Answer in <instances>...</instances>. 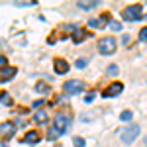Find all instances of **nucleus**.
<instances>
[{
	"label": "nucleus",
	"mask_w": 147,
	"mask_h": 147,
	"mask_svg": "<svg viewBox=\"0 0 147 147\" xmlns=\"http://www.w3.org/2000/svg\"><path fill=\"white\" fill-rule=\"evenodd\" d=\"M98 6V0H82V2H79V8H82V10H92V8H96Z\"/></svg>",
	"instance_id": "nucleus-13"
},
{
	"label": "nucleus",
	"mask_w": 147,
	"mask_h": 147,
	"mask_svg": "<svg viewBox=\"0 0 147 147\" xmlns=\"http://www.w3.org/2000/svg\"><path fill=\"white\" fill-rule=\"evenodd\" d=\"M145 145H147V136H145Z\"/></svg>",
	"instance_id": "nucleus-27"
},
{
	"label": "nucleus",
	"mask_w": 147,
	"mask_h": 147,
	"mask_svg": "<svg viewBox=\"0 0 147 147\" xmlns=\"http://www.w3.org/2000/svg\"><path fill=\"white\" fill-rule=\"evenodd\" d=\"M47 120H49V116H47V112H43V110H37V112L34 114V122L35 124H45Z\"/></svg>",
	"instance_id": "nucleus-12"
},
{
	"label": "nucleus",
	"mask_w": 147,
	"mask_h": 147,
	"mask_svg": "<svg viewBox=\"0 0 147 147\" xmlns=\"http://www.w3.org/2000/svg\"><path fill=\"white\" fill-rule=\"evenodd\" d=\"M110 30H112V32H122V22L112 20V22H110Z\"/></svg>",
	"instance_id": "nucleus-17"
},
{
	"label": "nucleus",
	"mask_w": 147,
	"mask_h": 147,
	"mask_svg": "<svg viewBox=\"0 0 147 147\" xmlns=\"http://www.w3.org/2000/svg\"><path fill=\"white\" fill-rule=\"evenodd\" d=\"M86 63H88L86 59H79V61H77V67H79V69H84V67H86Z\"/></svg>",
	"instance_id": "nucleus-24"
},
{
	"label": "nucleus",
	"mask_w": 147,
	"mask_h": 147,
	"mask_svg": "<svg viewBox=\"0 0 147 147\" xmlns=\"http://www.w3.org/2000/svg\"><path fill=\"white\" fill-rule=\"evenodd\" d=\"M0 147H8V145H6V143H4V141H0Z\"/></svg>",
	"instance_id": "nucleus-26"
},
{
	"label": "nucleus",
	"mask_w": 147,
	"mask_h": 147,
	"mask_svg": "<svg viewBox=\"0 0 147 147\" xmlns=\"http://www.w3.org/2000/svg\"><path fill=\"white\" fill-rule=\"evenodd\" d=\"M116 47H118V43H116L114 37H102L100 41H98V51H100L102 55H112L114 51H116Z\"/></svg>",
	"instance_id": "nucleus-3"
},
{
	"label": "nucleus",
	"mask_w": 147,
	"mask_h": 147,
	"mask_svg": "<svg viewBox=\"0 0 147 147\" xmlns=\"http://www.w3.org/2000/svg\"><path fill=\"white\" fill-rule=\"evenodd\" d=\"M139 39H141L143 43H147V26L141 30V32H139Z\"/></svg>",
	"instance_id": "nucleus-21"
},
{
	"label": "nucleus",
	"mask_w": 147,
	"mask_h": 147,
	"mask_svg": "<svg viewBox=\"0 0 147 147\" xmlns=\"http://www.w3.org/2000/svg\"><path fill=\"white\" fill-rule=\"evenodd\" d=\"M16 134V125L12 124V122H4V124H0V136L2 137H12Z\"/></svg>",
	"instance_id": "nucleus-7"
},
{
	"label": "nucleus",
	"mask_w": 147,
	"mask_h": 147,
	"mask_svg": "<svg viewBox=\"0 0 147 147\" xmlns=\"http://www.w3.org/2000/svg\"><path fill=\"white\" fill-rule=\"evenodd\" d=\"M122 90H124V84H122V82H112L108 88L102 90V96H104V98H112V96H118Z\"/></svg>",
	"instance_id": "nucleus-6"
},
{
	"label": "nucleus",
	"mask_w": 147,
	"mask_h": 147,
	"mask_svg": "<svg viewBox=\"0 0 147 147\" xmlns=\"http://www.w3.org/2000/svg\"><path fill=\"white\" fill-rule=\"evenodd\" d=\"M84 32H82V30H75V34L71 35V39H73V41H75V43H80V41H82V39H84Z\"/></svg>",
	"instance_id": "nucleus-15"
},
{
	"label": "nucleus",
	"mask_w": 147,
	"mask_h": 147,
	"mask_svg": "<svg viewBox=\"0 0 147 147\" xmlns=\"http://www.w3.org/2000/svg\"><path fill=\"white\" fill-rule=\"evenodd\" d=\"M53 67H55L57 75H65V73H69V63L65 61V59H55Z\"/></svg>",
	"instance_id": "nucleus-11"
},
{
	"label": "nucleus",
	"mask_w": 147,
	"mask_h": 147,
	"mask_svg": "<svg viewBox=\"0 0 147 147\" xmlns=\"http://www.w3.org/2000/svg\"><path fill=\"white\" fill-rule=\"evenodd\" d=\"M106 24H110V16L108 14H102L100 18H92L90 22H88V26L90 28H104Z\"/></svg>",
	"instance_id": "nucleus-9"
},
{
	"label": "nucleus",
	"mask_w": 147,
	"mask_h": 147,
	"mask_svg": "<svg viewBox=\"0 0 147 147\" xmlns=\"http://www.w3.org/2000/svg\"><path fill=\"white\" fill-rule=\"evenodd\" d=\"M0 102H2L4 106H12V104H14V100H12V96L8 92H0Z\"/></svg>",
	"instance_id": "nucleus-14"
},
{
	"label": "nucleus",
	"mask_w": 147,
	"mask_h": 147,
	"mask_svg": "<svg viewBox=\"0 0 147 147\" xmlns=\"http://www.w3.org/2000/svg\"><path fill=\"white\" fill-rule=\"evenodd\" d=\"M35 90L45 92V90H47V84H43V82H37V84H35Z\"/></svg>",
	"instance_id": "nucleus-23"
},
{
	"label": "nucleus",
	"mask_w": 147,
	"mask_h": 147,
	"mask_svg": "<svg viewBox=\"0 0 147 147\" xmlns=\"http://www.w3.org/2000/svg\"><path fill=\"white\" fill-rule=\"evenodd\" d=\"M73 145L75 147H84V139H82V137H75V139H73Z\"/></svg>",
	"instance_id": "nucleus-19"
},
{
	"label": "nucleus",
	"mask_w": 147,
	"mask_h": 147,
	"mask_svg": "<svg viewBox=\"0 0 147 147\" xmlns=\"http://www.w3.org/2000/svg\"><path fill=\"white\" fill-rule=\"evenodd\" d=\"M39 134L35 131V129H32V131H28L26 136L22 137V143H28V145H35V143H39Z\"/></svg>",
	"instance_id": "nucleus-8"
},
{
	"label": "nucleus",
	"mask_w": 147,
	"mask_h": 147,
	"mask_svg": "<svg viewBox=\"0 0 147 147\" xmlns=\"http://www.w3.org/2000/svg\"><path fill=\"white\" fill-rule=\"evenodd\" d=\"M63 90L67 92V94H79V92L84 90V82L79 79H75V80H67L65 84H63Z\"/></svg>",
	"instance_id": "nucleus-5"
},
{
	"label": "nucleus",
	"mask_w": 147,
	"mask_h": 147,
	"mask_svg": "<svg viewBox=\"0 0 147 147\" xmlns=\"http://www.w3.org/2000/svg\"><path fill=\"white\" fill-rule=\"evenodd\" d=\"M106 73H108V75H112V77H114V75H118V73H120V69L116 67V65H110V67L106 69Z\"/></svg>",
	"instance_id": "nucleus-18"
},
{
	"label": "nucleus",
	"mask_w": 147,
	"mask_h": 147,
	"mask_svg": "<svg viewBox=\"0 0 147 147\" xmlns=\"http://www.w3.org/2000/svg\"><path fill=\"white\" fill-rule=\"evenodd\" d=\"M122 16H124V20H127V22H137V20L143 18V8H141V4H131V6L124 8Z\"/></svg>",
	"instance_id": "nucleus-2"
},
{
	"label": "nucleus",
	"mask_w": 147,
	"mask_h": 147,
	"mask_svg": "<svg viewBox=\"0 0 147 147\" xmlns=\"http://www.w3.org/2000/svg\"><path fill=\"white\" fill-rule=\"evenodd\" d=\"M69 124H71V116L65 112H59L53 118V127L49 129V139H57L59 136H63L67 131Z\"/></svg>",
	"instance_id": "nucleus-1"
},
{
	"label": "nucleus",
	"mask_w": 147,
	"mask_h": 147,
	"mask_svg": "<svg viewBox=\"0 0 147 147\" xmlns=\"http://www.w3.org/2000/svg\"><path fill=\"white\" fill-rule=\"evenodd\" d=\"M137 136H139V125L137 124H131L129 127H125L124 131H122V141H124L125 145H131L134 141L137 139Z\"/></svg>",
	"instance_id": "nucleus-4"
},
{
	"label": "nucleus",
	"mask_w": 147,
	"mask_h": 147,
	"mask_svg": "<svg viewBox=\"0 0 147 147\" xmlns=\"http://www.w3.org/2000/svg\"><path fill=\"white\" fill-rule=\"evenodd\" d=\"M94 96H96V92H94V90L86 92V96H84V102H92V100H94Z\"/></svg>",
	"instance_id": "nucleus-22"
},
{
	"label": "nucleus",
	"mask_w": 147,
	"mask_h": 147,
	"mask_svg": "<svg viewBox=\"0 0 147 147\" xmlns=\"http://www.w3.org/2000/svg\"><path fill=\"white\" fill-rule=\"evenodd\" d=\"M14 75H16V67H4V69H0V82H6V80L14 79Z\"/></svg>",
	"instance_id": "nucleus-10"
},
{
	"label": "nucleus",
	"mask_w": 147,
	"mask_h": 147,
	"mask_svg": "<svg viewBox=\"0 0 147 147\" xmlns=\"http://www.w3.org/2000/svg\"><path fill=\"white\" fill-rule=\"evenodd\" d=\"M4 67H6V57L0 55V69H4Z\"/></svg>",
	"instance_id": "nucleus-25"
},
{
	"label": "nucleus",
	"mask_w": 147,
	"mask_h": 147,
	"mask_svg": "<svg viewBox=\"0 0 147 147\" xmlns=\"http://www.w3.org/2000/svg\"><path fill=\"white\" fill-rule=\"evenodd\" d=\"M120 118H122L124 122H129V120L134 118V112H131V110H124V112L120 114Z\"/></svg>",
	"instance_id": "nucleus-16"
},
{
	"label": "nucleus",
	"mask_w": 147,
	"mask_h": 147,
	"mask_svg": "<svg viewBox=\"0 0 147 147\" xmlns=\"http://www.w3.org/2000/svg\"><path fill=\"white\" fill-rule=\"evenodd\" d=\"M37 4V0H26V2H16V6H34Z\"/></svg>",
	"instance_id": "nucleus-20"
}]
</instances>
